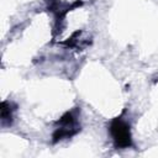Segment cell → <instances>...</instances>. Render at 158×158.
<instances>
[{
    "mask_svg": "<svg viewBox=\"0 0 158 158\" xmlns=\"http://www.w3.org/2000/svg\"><path fill=\"white\" fill-rule=\"evenodd\" d=\"M111 136L115 141V146L118 148H127L132 144L130 126L121 118H115L110 126Z\"/></svg>",
    "mask_w": 158,
    "mask_h": 158,
    "instance_id": "1",
    "label": "cell"
}]
</instances>
